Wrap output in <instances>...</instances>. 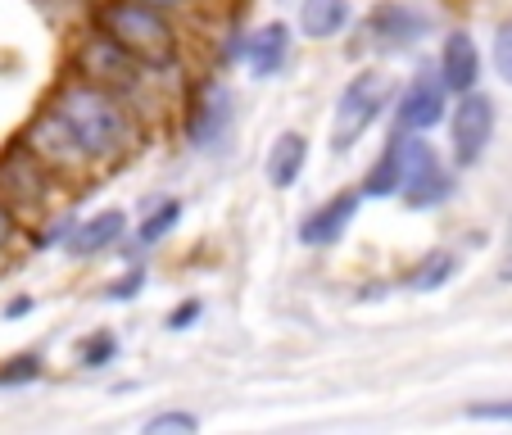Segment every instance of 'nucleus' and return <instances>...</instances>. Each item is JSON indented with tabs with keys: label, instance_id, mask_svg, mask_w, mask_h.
<instances>
[{
	"label": "nucleus",
	"instance_id": "obj_4",
	"mask_svg": "<svg viewBox=\"0 0 512 435\" xmlns=\"http://www.w3.org/2000/svg\"><path fill=\"white\" fill-rule=\"evenodd\" d=\"M73 73L87 78V82H96V87L118 91V96H136L141 82H145V73H155V68H145L132 50H123L109 32L96 28L91 37H82L78 50H73Z\"/></svg>",
	"mask_w": 512,
	"mask_h": 435
},
{
	"label": "nucleus",
	"instance_id": "obj_22",
	"mask_svg": "<svg viewBox=\"0 0 512 435\" xmlns=\"http://www.w3.org/2000/svg\"><path fill=\"white\" fill-rule=\"evenodd\" d=\"M41 372H46L41 354H14L10 363L0 368V386H28V381H37Z\"/></svg>",
	"mask_w": 512,
	"mask_h": 435
},
{
	"label": "nucleus",
	"instance_id": "obj_1",
	"mask_svg": "<svg viewBox=\"0 0 512 435\" xmlns=\"http://www.w3.org/2000/svg\"><path fill=\"white\" fill-rule=\"evenodd\" d=\"M46 105L68 123V132L82 141V150L91 155L96 168L118 164L132 150L136 123H132V109H127V96H118V91L96 87V82L73 73V78L59 82Z\"/></svg>",
	"mask_w": 512,
	"mask_h": 435
},
{
	"label": "nucleus",
	"instance_id": "obj_3",
	"mask_svg": "<svg viewBox=\"0 0 512 435\" xmlns=\"http://www.w3.org/2000/svg\"><path fill=\"white\" fill-rule=\"evenodd\" d=\"M395 150H399V195L413 209H431V204H445L454 195V177L440 164L435 145L422 132H404L395 127Z\"/></svg>",
	"mask_w": 512,
	"mask_h": 435
},
{
	"label": "nucleus",
	"instance_id": "obj_28",
	"mask_svg": "<svg viewBox=\"0 0 512 435\" xmlns=\"http://www.w3.org/2000/svg\"><path fill=\"white\" fill-rule=\"evenodd\" d=\"M195 318H200V300H186V304H177V309L168 313V331H182V327H191Z\"/></svg>",
	"mask_w": 512,
	"mask_h": 435
},
{
	"label": "nucleus",
	"instance_id": "obj_14",
	"mask_svg": "<svg viewBox=\"0 0 512 435\" xmlns=\"http://www.w3.org/2000/svg\"><path fill=\"white\" fill-rule=\"evenodd\" d=\"M440 78H445V87L454 96L476 87V78H481V50H476V41L467 32H449L445 37V46H440Z\"/></svg>",
	"mask_w": 512,
	"mask_h": 435
},
{
	"label": "nucleus",
	"instance_id": "obj_7",
	"mask_svg": "<svg viewBox=\"0 0 512 435\" xmlns=\"http://www.w3.org/2000/svg\"><path fill=\"white\" fill-rule=\"evenodd\" d=\"M55 182L59 177L32 155L23 141H14L5 155H0V200L10 204L14 213H41L55 195Z\"/></svg>",
	"mask_w": 512,
	"mask_h": 435
},
{
	"label": "nucleus",
	"instance_id": "obj_11",
	"mask_svg": "<svg viewBox=\"0 0 512 435\" xmlns=\"http://www.w3.org/2000/svg\"><path fill=\"white\" fill-rule=\"evenodd\" d=\"M363 32H368V46L377 50H408L413 41L426 37V14L417 5H408V0H381L368 14Z\"/></svg>",
	"mask_w": 512,
	"mask_h": 435
},
{
	"label": "nucleus",
	"instance_id": "obj_19",
	"mask_svg": "<svg viewBox=\"0 0 512 435\" xmlns=\"http://www.w3.org/2000/svg\"><path fill=\"white\" fill-rule=\"evenodd\" d=\"M177 223H182V200H159L145 213V223L136 227V245H159Z\"/></svg>",
	"mask_w": 512,
	"mask_h": 435
},
{
	"label": "nucleus",
	"instance_id": "obj_15",
	"mask_svg": "<svg viewBox=\"0 0 512 435\" xmlns=\"http://www.w3.org/2000/svg\"><path fill=\"white\" fill-rule=\"evenodd\" d=\"M286 55H290V28L286 23H263V28H254L250 37H245V64H250L254 78H272V73H281Z\"/></svg>",
	"mask_w": 512,
	"mask_h": 435
},
{
	"label": "nucleus",
	"instance_id": "obj_16",
	"mask_svg": "<svg viewBox=\"0 0 512 435\" xmlns=\"http://www.w3.org/2000/svg\"><path fill=\"white\" fill-rule=\"evenodd\" d=\"M304 164H309V141H304V132H281L268 150V182L277 186V191H290V186L300 182Z\"/></svg>",
	"mask_w": 512,
	"mask_h": 435
},
{
	"label": "nucleus",
	"instance_id": "obj_6",
	"mask_svg": "<svg viewBox=\"0 0 512 435\" xmlns=\"http://www.w3.org/2000/svg\"><path fill=\"white\" fill-rule=\"evenodd\" d=\"M19 141L28 145L32 155H37L41 164H46L50 173L59 177V182H78V177L96 173V164H91V155L82 150V141L68 132V123H64V118H59L50 105L41 109V114L32 118L28 127H23Z\"/></svg>",
	"mask_w": 512,
	"mask_h": 435
},
{
	"label": "nucleus",
	"instance_id": "obj_31",
	"mask_svg": "<svg viewBox=\"0 0 512 435\" xmlns=\"http://www.w3.org/2000/svg\"><path fill=\"white\" fill-rule=\"evenodd\" d=\"M91 5H105V0H91Z\"/></svg>",
	"mask_w": 512,
	"mask_h": 435
},
{
	"label": "nucleus",
	"instance_id": "obj_8",
	"mask_svg": "<svg viewBox=\"0 0 512 435\" xmlns=\"http://www.w3.org/2000/svg\"><path fill=\"white\" fill-rule=\"evenodd\" d=\"M232 123H236L232 91H227L223 82H204V87L186 100L182 132H186V141H191L195 150H218V145H227Z\"/></svg>",
	"mask_w": 512,
	"mask_h": 435
},
{
	"label": "nucleus",
	"instance_id": "obj_13",
	"mask_svg": "<svg viewBox=\"0 0 512 435\" xmlns=\"http://www.w3.org/2000/svg\"><path fill=\"white\" fill-rule=\"evenodd\" d=\"M358 204H363V191L331 195L327 204H318V209H313L309 218L300 223V241L304 245H331V241H340V236H345V227L354 223Z\"/></svg>",
	"mask_w": 512,
	"mask_h": 435
},
{
	"label": "nucleus",
	"instance_id": "obj_30",
	"mask_svg": "<svg viewBox=\"0 0 512 435\" xmlns=\"http://www.w3.org/2000/svg\"><path fill=\"white\" fill-rule=\"evenodd\" d=\"M28 309H32V300H14V304H10V318H23Z\"/></svg>",
	"mask_w": 512,
	"mask_h": 435
},
{
	"label": "nucleus",
	"instance_id": "obj_26",
	"mask_svg": "<svg viewBox=\"0 0 512 435\" xmlns=\"http://www.w3.org/2000/svg\"><path fill=\"white\" fill-rule=\"evenodd\" d=\"M145 286V268H132V272H123L118 281H109L105 286V300H118V304H127V300H136V290Z\"/></svg>",
	"mask_w": 512,
	"mask_h": 435
},
{
	"label": "nucleus",
	"instance_id": "obj_20",
	"mask_svg": "<svg viewBox=\"0 0 512 435\" xmlns=\"http://www.w3.org/2000/svg\"><path fill=\"white\" fill-rule=\"evenodd\" d=\"M363 195H372V200H381V195H399V150H395V136H390L386 150H381V159L372 164L368 182H363Z\"/></svg>",
	"mask_w": 512,
	"mask_h": 435
},
{
	"label": "nucleus",
	"instance_id": "obj_25",
	"mask_svg": "<svg viewBox=\"0 0 512 435\" xmlns=\"http://www.w3.org/2000/svg\"><path fill=\"white\" fill-rule=\"evenodd\" d=\"M472 422H512V399H481V404L463 408Z\"/></svg>",
	"mask_w": 512,
	"mask_h": 435
},
{
	"label": "nucleus",
	"instance_id": "obj_17",
	"mask_svg": "<svg viewBox=\"0 0 512 435\" xmlns=\"http://www.w3.org/2000/svg\"><path fill=\"white\" fill-rule=\"evenodd\" d=\"M349 28V0H300V32L309 41H331Z\"/></svg>",
	"mask_w": 512,
	"mask_h": 435
},
{
	"label": "nucleus",
	"instance_id": "obj_23",
	"mask_svg": "<svg viewBox=\"0 0 512 435\" xmlns=\"http://www.w3.org/2000/svg\"><path fill=\"white\" fill-rule=\"evenodd\" d=\"M195 431H200V417H195V413H177V408L145 422V435H195Z\"/></svg>",
	"mask_w": 512,
	"mask_h": 435
},
{
	"label": "nucleus",
	"instance_id": "obj_5",
	"mask_svg": "<svg viewBox=\"0 0 512 435\" xmlns=\"http://www.w3.org/2000/svg\"><path fill=\"white\" fill-rule=\"evenodd\" d=\"M390 91L395 87H390L381 73H358V78L340 91L336 109H331V150H336V155H349V150L363 141V132H368L381 118V109L390 105Z\"/></svg>",
	"mask_w": 512,
	"mask_h": 435
},
{
	"label": "nucleus",
	"instance_id": "obj_12",
	"mask_svg": "<svg viewBox=\"0 0 512 435\" xmlns=\"http://www.w3.org/2000/svg\"><path fill=\"white\" fill-rule=\"evenodd\" d=\"M123 232H127V213L123 209L91 213V218H82L78 227H68L64 250L73 254V259H96V254H105L109 245L123 241Z\"/></svg>",
	"mask_w": 512,
	"mask_h": 435
},
{
	"label": "nucleus",
	"instance_id": "obj_29",
	"mask_svg": "<svg viewBox=\"0 0 512 435\" xmlns=\"http://www.w3.org/2000/svg\"><path fill=\"white\" fill-rule=\"evenodd\" d=\"M145 5H159V10H168V14H173V10H186L191 0H145Z\"/></svg>",
	"mask_w": 512,
	"mask_h": 435
},
{
	"label": "nucleus",
	"instance_id": "obj_18",
	"mask_svg": "<svg viewBox=\"0 0 512 435\" xmlns=\"http://www.w3.org/2000/svg\"><path fill=\"white\" fill-rule=\"evenodd\" d=\"M454 272H458L454 254H449V250H435V254H426V259L417 263L413 272H408V290H422V295H426V290H440L449 277H454Z\"/></svg>",
	"mask_w": 512,
	"mask_h": 435
},
{
	"label": "nucleus",
	"instance_id": "obj_9",
	"mask_svg": "<svg viewBox=\"0 0 512 435\" xmlns=\"http://www.w3.org/2000/svg\"><path fill=\"white\" fill-rule=\"evenodd\" d=\"M490 136H494V100L481 96L476 87L463 91L458 105L449 109V145H454V164L458 168L481 164Z\"/></svg>",
	"mask_w": 512,
	"mask_h": 435
},
{
	"label": "nucleus",
	"instance_id": "obj_27",
	"mask_svg": "<svg viewBox=\"0 0 512 435\" xmlns=\"http://www.w3.org/2000/svg\"><path fill=\"white\" fill-rule=\"evenodd\" d=\"M14 241H19V213H14L10 204L0 200V254L10 250Z\"/></svg>",
	"mask_w": 512,
	"mask_h": 435
},
{
	"label": "nucleus",
	"instance_id": "obj_21",
	"mask_svg": "<svg viewBox=\"0 0 512 435\" xmlns=\"http://www.w3.org/2000/svg\"><path fill=\"white\" fill-rule=\"evenodd\" d=\"M114 354H118V336H114V331H91V336L78 345V363H82L87 372H96V368H105V363H114Z\"/></svg>",
	"mask_w": 512,
	"mask_h": 435
},
{
	"label": "nucleus",
	"instance_id": "obj_10",
	"mask_svg": "<svg viewBox=\"0 0 512 435\" xmlns=\"http://www.w3.org/2000/svg\"><path fill=\"white\" fill-rule=\"evenodd\" d=\"M449 96H454V91L445 87L440 73H417V78L399 91L395 127H404V132H431V127L449 114Z\"/></svg>",
	"mask_w": 512,
	"mask_h": 435
},
{
	"label": "nucleus",
	"instance_id": "obj_24",
	"mask_svg": "<svg viewBox=\"0 0 512 435\" xmlns=\"http://www.w3.org/2000/svg\"><path fill=\"white\" fill-rule=\"evenodd\" d=\"M494 73L512 87V19L499 23V32H494Z\"/></svg>",
	"mask_w": 512,
	"mask_h": 435
},
{
	"label": "nucleus",
	"instance_id": "obj_2",
	"mask_svg": "<svg viewBox=\"0 0 512 435\" xmlns=\"http://www.w3.org/2000/svg\"><path fill=\"white\" fill-rule=\"evenodd\" d=\"M96 28L109 32L123 50H132L145 68L168 73L182 59V32L173 28L168 10L145 5V0H105L96 5Z\"/></svg>",
	"mask_w": 512,
	"mask_h": 435
}]
</instances>
